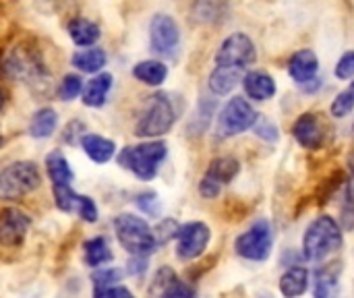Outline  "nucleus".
I'll list each match as a JSON object with an SVG mask.
<instances>
[{
	"instance_id": "f257e3e1",
	"label": "nucleus",
	"mask_w": 354,
	"mask_h": 298,
	"mask_svg": "<svg viewBox=\"0 0 354 298\" xmlns=\"http://www.w3.org/2000/svg\"><path fill=\"white\" fill-rule=\"evenodd\" d=\"M342 247V230L332 216L315 218L303 236V255L309 261H324Z\"/></svg>"
},
{
	"instance_id": "f03ea898",
	"label": "nucleus",
	"mask_w": 354,
	"mask_h": 298,
	"mask_svg": "<svg viewBox=\"0 0 354 298\" xmlns=\"http://www.w3.org/2000/svg\"><path fill=\"white\" fill-rule=\"evenodd\" d=\"M166 143L164 141H147L139 145H127L118 151V164L133 172L141 180H151L158 174L162 160L166 158Z\"/></svg>"
},
{
	"instance_id": "7ed1b4c3",
	"label": "nucleus",
	"mask_w": 354,
	"mask_h": 298,
	"mask_svg": "<svg viewBox=\"0 0 354 298\" xmlns=\"http://www.w3.org/2000/svg\"><path fill=\"white\" fill-rule=\"evenodd\" d=\"M114 232L122 249L133 257H147L158 249V243L153 239V230L147 226V222L133 214H120L114 220Z\"/></svg>"
},
{
	"instance_id": "20e7f679",
	"label": "nucleus",
	"mask_w": 354,
	"mask_h": 298,
	"mask_svg": "<svg viewBox=\"0 0 354 298\" xmlns=\"http://www.w3.org/2000/svg\"><path fill=\"white\" fill-rule=\"evenodd\" d=\"M39 183L41 176L33 162H12L0 170V201H19L33 193Z\"/></svg>"
},
{
	"instance_id": "39448f33",
	"label": "nucleus",
	"mask_w": 354,
	"mask_h": 298,
	"mask_svg": "<svg viewBox=\"0 0 354 298\" xmlns=\"http://www.w3.org/2000/svg\"><path fill=\"white\" fill-rule=\"evenodd\" d=\"M176 122V112L172 102L168 100L166 93H158L153 97H149L137 127H135V135L137 137H160L166 135Z\"/></svg>"
},
{
	"instance_id": "423d86ee",
	"label": "nucleus",
	"mask_w": 354,
	"mask_h": 298,
	"mask_svg": "<svg viewBox=\"0 0 354 298\" xmlns=\"http://www.w3.org/2000/svg\"><path fill=\"white\" fill-rule=\"evenodd\" d=\"M257 60V50L253 39L247 33H232L228 35L216 52V66L232 68L245 73Z\"/></svg>"
},
{
	"instance_id": "0eeeda50",
	"label": "nucleus",
	"mask_w": 354,
	"mask_h": 298,
	"mask_svg": "<svg viewBox=\"0 0 354 298\" xmlns=\"http://www.w3.org/2000/svg\"><path fill=\"white\" fill-rule=\"evenodd\" d=\"M257 112L245 97H232L222 108L218 118V135L220 137H234L255 127Z\"/></svg>"
},
{
	"instance_id": "6e6552de",
	"label": "nucleus",
	"mask_w": 354,
	"mask_h": 298,
	"mask_svg": "<svg viewBox=\"0 0 354 298\" xmlns=\"http://www.w3.org/2000/svg\"><path fill=\"white\" fill-rule=\"evenodd\" d=\"M274 245V234L272 226L266 220L255 222L247 232L236 236L234 241V251L249 261H266L272 253Z\"/></svg>"
},
{
	"instance_id": "1a4fd4ad",
	"label": "nucleus",
	"mask_w": 354,
	"mask_h": 298,
	"mask_svg": "<svg viewBox=\"0 0 354 298\" xmlns=\"http://www.w3.org/2000/svg\"><path fill=\"white\" fill-rule=\"evenodd\" d=\"M180 44V29L170 15H156L149 23V46L158 56H172Z\"/></svg>"
},
{
	"instance_id": "9d476101",
	"label": "nucleus",
	"mask_w": 354,
	"mask_h": 298,
	"mask_svg": "<svg viewBox=\"0 0 354 298\" xmlns=\"http://www.w3.org/2000/svg\"><path fill=\"white\" fill-rule=\"evenodd\" d=\"M176 239H178L176 255L183 261H191V259H197L207 249L212 232H209V226L203 222H189L178 228Z\"/></svg>"
},
{
	"instance_id": "9b49d317",
	"label": "nucleus",
	"mask_w": 354,
	"mask_h": 298,
	"mask_svg": "<svg viewBox=\"0 0 354 298\" xmlns=\"http://www.w3.org/2000/svg\"><path fill=\"white\" fill-rule=\"evenodd\" d=\"M239 170H241V164H239L234 158H228V156L216 158V160L209 164L205 176H203L201 183H199V193H201V197H205V199L218 197L220 189H222L224 185H228V183L239 174Z\"/></svg>"
},
{
	"instance_id": "f8f14e48",
	"label": "nucleus",
	"mask_w": 354,
	"mask_h": 298,
	"mask_svg": "<svg viewBox=\"0 0 354 298\" xmlns=\"http://www.w3.org/2000/svg\"><path fill=\"white\" fill-rule=\"evenodd\" d=\"M4 73L19 81H33L41 79V62L37 60V54L29 48H15L4 58Z\"/></svg>"
},
{
	"instance_id": "ddd939ff",
	"label": "nucleus",
	"mask_w": 354,
	"mask_h": 298,
	"mask_svg": "<svg viewBox=\"0 0 354 298\" xmlns=\"http://www.w3.org/2000/svg\"><path fill=\"white\" fill-rule=\"evenodd\" d=\"M31 226L29 216L19 209L0 212V247L15 249L25 241V234Z\"/></svg>"
},
{
	"instance_id": "4468645a",
	"label": "nucleus",
	"mask_w": 354,
	"mask_h": 298,
	"mask_svg": "<svg viewBox=\"0 0 354 298\" xmlns=\"http://www.w3.org/2000/svg\"><path fill=\"white\" fill-rule=\"evenodd\" d=\"M292 135H295V139L299 141L301 147L317 149L322 145V141H324V127H322L317 114H313V112L301 114L299 120L292 127Z\"/></svg>"
},
{
	"instance_id": "2eb2a0df",
	"label": "nucleus",
	"mask_w": 354,
	"mask_h": 298,
	"mask_svg": "<svg viewBox=\"0 0 354 298\" xmlns=\"http://www.w3.org/2000/svg\"><path fill=\"white\" fill-rule=\"evenodd\" d=\"M317 71H319L317 54H315L313 50H309V48L295 52V54L290 56V60H288V73H290V77H292L297 83H301V85L313 81L315 75H317Z\"/></svg>"
},
{
	"instance_id": "dca6fc26",
	"label": "nucleus",
	"mask_w": 354,
	"mask_h": 298,
	"mask_svg": "<svg viewBox=\"0 0 354 298\" xmlns=\"http://www.w3.org/2000/svg\"><path fill=\"white\" fill-rule=\"evenodd\" d=\"M245 93L255 102H266L276 95V81L263 71H251L243 77Z\"/></svg>"
},
{
	"instance_id": "f3484780",
	"label": "nucleus",
	"mask_w": 354,
	"mask_h": 298,
	"mask_svg": "<svg viewBox=\"0 0 354 298\" xmlns=\"http://www.w3.org/2000/svg\"><path fill=\"white\" fill-rule=\"evenodd\" d=\"M79 143H81L85 156L89 160H93L95 164H106L116 153V145H114L112 139H106V137H100V135H93V133H85Z\"/></svg>"
},
{
	"instance_id": "a211bd4d",
	"label": "nucleus",
	"mask_w": 354,
	"mask_h": 298,
	"mask_svg": "<svg viewBox=\"0 0 354 298\" xmlns=\"http://www.w3.org/2000/svg\"><path fill=\"white\" fill-rule=\"evenodd\" d=\"M112 89V75L110 73H100L93 79H89V83L83 87L81 95H83V104L89 108H100L104 106L108 91Z\"/></svg>"
},
{
	"instance_id": "6ab92c4d",
	"label": "nucleus",
	"mask_w": 354,
	"mask_h": 298,
	"mask_svg": "<svg viewBox=\"0 0 354 298\" xmlns=\"http://www.w3.org/2000/svg\"><path fill=\"white\" fill-rule=\"evenodd\" d=\"M66 29H68L71 39H73L77 46H87V48H91V46L100 39V35H102L97 23H93V21H89V19H83V17L71 19L68 25H66Z\"/></svg>"
},
{
	"instance_id": "aec40b11",
	"label": "nucleus",
	"mask_w": 354,
	"mask_h": 298,
	"mask_svg": "<svg viewBox=\"0 0 354 298\" xmlns=\"http://www.w3.org/2000/svg\"><path fill=\"white\" fill-rule=\"evenodd\" d=\"M309 288V272L305 268H290L280 278V292L284 298L303 297Z\"/></svg>"
},
{
	"instance_id": "412c9836",
	"label": "nucleus",
	"mask_w": 354,
	"mask_h": 298,
	"mask_svg": "<svg viewBox=\"0 0 354 298\" xmlns=\"http://www.w3.org/2000/svg\"><path fill=\"white\" fill-rule=\"evenodd\" d=\"M133 77L139 79L141 83L145 85H151V87H158L166 81L168 77V68L162 60H143V62H137L133 66Z\"/></svg>"
},
{
	"instance_id": "4be33fe9",
	"label": "nucleus",
	"mask_w": 354,
	"mask_h": 298,
	"mask_svg": "<svg viewBox=\"0 0 354 298\" xmlns=\"http://www.w3.org/2000/svg\"><path fill=\"white\" fill-rule=\"evenodd\" d=\"M46 172L52 180V187L71 185V180H73V170H71L66 158L62 156V151H52L46 156Z\"/></svg>"
},
{
	"instance_id": "5701e85b",
	"label": "nucleus",
	"mask_w": 354,
	"mask_h": 298,
	"mask_svg": "<svg viewBox=\"0 0 354 298\" xmlns=\"http://www.w3.org/2000/svg\"><path fill=\"white\" fill-rule=\"evenodd\" d=\"M241 77H243V73H239V71L224 68V66H216L212 71V75H209V81H207L209 91L214 95H226V93H230L236 87V83L241 81Z\"/></svg>"
},
{
	"instance_id": "b1692460",
	"label": "nucleus",
	"mask_w": 354,
	"mask_h": 298,
	"mask_svg": "<svg viewBox=\"0 0 354 298\" xmlns=\"http://www.w3.org/2000/svg\"><path fill=\"white\" fill-rule=\"evenodd\" d=\"M56 124H58V114L52 108H41L31 116L29 135L35 139H48L56 131Z\"/></svg>"
},
{
	"instance_id": "393cba45",
	"label": "nucleus",
	"mask_w": 354,
	"mask_h": 298,
	"mask_svg": "<svg viewBox=\"0 0 354 298\" xmlns=\"http://www.w3.org/2000/svg\"><path fill=\"white\" fill-rule=\"evenodd\" d=\"M106 60H108V56L102 48H87V50L75 52L71 58L73 66H77L83 73H100L104 68Z\"/></svg>"
},
{
	"instance_id": "a878e982",
	"label": "nucleus",
	"mask_w": 354,
	"mask_h": 298,
	"mask_svg": "<svg viewBox=\"0 0 354 298\" xmlns=\"http://www.w3.org/2000/svg\"><path fill=\"white\" fill-rule=\"evenodd\" d=\"M83 255H85V263H87L89 268H100V266L112 261V251H110L108 241H106L104 236L89 239V241L83 245Z\"/></svg>"
},
{
	"instance_id": "bb28decb",
	"label": "nucleus",
	"mask_w": 354,
	"mask_h": 298,
	"mask_svg": "<svg viewBox=\"0 0 354 298\" xmlns=\"http://www.w3.org/2000/svg\"><path fill=\"white\" fill-rule=\"evenodd\" d=\"M226 15V0H195L193 19L197 23H216Z\"/></svg>"
},
{
	"instance_id": "cd10ccee",
	"label": "nucleus",
	"mask_w": 354,
	"mask_h": 298,
	"mask_svg": "<svg viewBox=\"0 0 354 298\" xmlns=\"http://www.w3.org/2000/svg\"><path fill=\"white\" fill-rule=\"evenodd\" d=\"M122 272L116 268H106L93 274V298H104V295L112 288L118 286L116 282H120Z\"/></svg>"
},
{
	"instance_id": "c85d7f7f",
	"label": "nucleus",
	"mask_w": 354,
	"mask_h": 298,
	"mask_svg": "<svg viewBox=\"0 0 354 298\" xmlns=\"http://www.w3.org/2000/svg\"><path fill=\"white\" fill-rule=\"evenodd\" d=\"M338 295V278L334 272L324 270L315 274V286H313V297L315 298H336Z\"/></svg>"
},
{
	"instance_id": "c756f323",
	"label": "nucleus",
	"mask_w": 354,
	"mask_h": 298,
	"mask_svg": "<svg viewBox=\"0 0 354 298\" xmlns=\"http://www.w3.org/2000/svg\"><path fill=\"white\" fill-rule=\"evenodd\" d=\"M81 91H83V81H81L79 75H73V73L66 75V77L62 79L60 87H58V95H60V100H64V102L75 100L77 95H81Z\"/></svg>"
},
{
	"instance_id": "7c9ffc66",
	"label": "nucleus",
	"mask_w": 354,
	"mask_h": 298,
	"mask_svg": "<svg viewBox=\"0 0 354 298\" xmlns=\"http://www.w3.org/2000/svg\"><path fill=\"white\" fill-rule=\"evenodd\" d=\"M75 214H77V216H81V220H83V222H89V224L97 222V207H95V203H93V199H91V197L79 195L77 205H75Z\"/></svg>"
},
{
	"instance_id": "2f4dec72",
	"label": "nucleus",
	"mask_w": 354,
	"mask_h": 298,
	"mask_svg": "<svg viewBox=\"0 0 354 298\" xmlns=\"http://www.w3.org/2000/svg\"><path fill=\"white\" fill-rule=\"evenodd\" d=\"M353 89L348 87L346 91H342L336 100H334V104H332V116H336V118H346L351 112H353Z\"/></svg>"
},
{
	"instance_id": "473e14b6",
	"label": "nucleus",
	"mask_w": 354,
	"mask_h": 298,
	"mask_svg": "<svg viewBox=\"0 0 354 298\" xmlns=\"http://www.w3.org/2000/svg\"><path fill=\"white\" fill-rule=\"evenodd\" d=\"M160 298H195V290L189 284L183 282H172Z\"/></svg>"
},
{
	"instance_id": "72a5a7b5",
	"label": "nucleus",
	"mask_w": 354,
	"mask_h": 298,
	"mask_svg": "<svg viewBox=\"0 0 354 298\" xmlns=\"http://www.w3.org/2000/svg\"><path fill=\"white\" fill-rule=\"evenodd\" d=\"M85 133H87V131H85L83 122L73 120V122H68V124H66L64 135H62V141H64V143H68V145H75V143H79V141H81V137H83Z\"/></svg>"
},
{
	"instance_id": "f704fd0d",
	"label": "nucleus",
	"mask_w": 354,
	"mask_h": 298,
	"mask_svg": "<svg viewBox=\"0 0 354 298\" xmlns=\"http://www.w3.org/2000/svg\"><path fill=\"white\" fill-rule=\"evenodd\" d=\"M354 75V54L348 50L342 58H340V62L336 64V77L338 79H351Z\"/></svg>"
},
{
	"instance_id": "c9c22d12",
	"label": "nucleus",
	"mask_w": 354,
	"mask_h": 298,
	"mask_svg": "<svg viewBox=\"0 0 354 298\" xmlns=\"http://www.w3.org/2000/svg\"><path fill=\"white\" fill-rule=\"evenodd\" d=\"M147 270V259L145 257H133L131 261H129V272L133 274V276H139V274H143Z\"/></svg>"
},
{
	"instance_id": "e433bc0d",
	"label": "nucleus",
	"mask_w": 354,
	"mask_h": 298,
	"mask_svg": "<svg viewBox=\"0 0 354 298\" xmlns=\"http://www.w3.org/2000/svg\"><path fill=\"white\" fill-rule=\"evenodd\" d=\"M104 298H135L133 295H131V290L129 288H124V286H112L106 295H104Z\"/></svg>"
},
{
	"instance_id": "4c0bfd02",
	"label": "nucleus",
	"mask_w": 354,
	"mask_h": 298,
	"mask_svg": "<svg viewBox=\"0 0 354 298\" xmlns=\"http://www.w3.org/2000/svg\"><path fill=\"white\" fill-rule=\"evenodd\" d=\"M2 106H4V91L0 89V110H2Z\"/></svg>"
},
{
	"instance_id": "58836bf2",
	"label": "nucleus",
	"mask_w": 354,
	"mask_h": 298,
	"mask_svg": "<svg viewBox=\"0 0 354 298\" xmlns=\"http://www.w3.org/2000/svg\"><path fill=\"white\" fill-rule=\"evenodd\" d=\"M2 143H4V139H2V135H0V147H2Z\"/></svg>"
}]
</instances>
